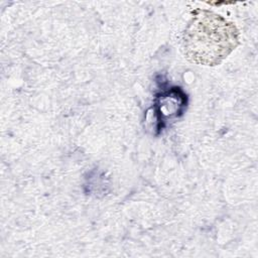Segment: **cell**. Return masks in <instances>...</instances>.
Returning a JSON list of instances; mask_svg holds the SVG:
<instances>
[{"label": "cell", "instance_id": "obj_1", "mask_svg": "<svg viewBox=\"0 0 258 258\" xmlns=\"http://www.w3.org/2000/svg\"><path fill=\"white\" fill-rule=\"evenodd\" d=\"M239 43L240 32L234 23L204 9L192 12L181 39L185 58L208 67L220 64Z\"/></svg>", "mask_w": 258, "mask_h": 258}]
</instances>
